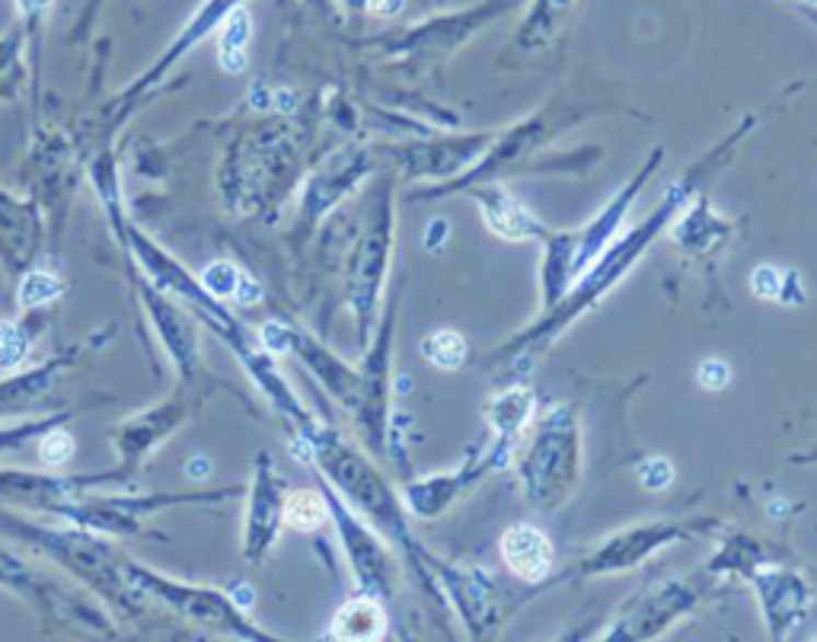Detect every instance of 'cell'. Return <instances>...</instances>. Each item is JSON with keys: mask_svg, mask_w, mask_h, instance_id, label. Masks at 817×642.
Returning a JSON list of instances; mask_svg holds the SVG:
<instances>
[{"mask_svg": "<svg viewBox=\"0 0 817 642\" xmlns=\"http://www.w3.org/2000/svg\"><path fill=\"white\" fill-rule=\"evenodd\" d=\"M463 192H470L476 198L488 230L498 233L502 240H537V243L546 240L550 230L540 225L511 192H505V186L498 180L495 183H476V186Z\"/></svg>", "mask_w": 817, "mask_h": 642, "instance_id": "obj_6", "label": "cell"}, {"mask_svg": "<svg viewBox=\"0 0 817 642\" xmlns=\"http://www.w3.org/2000/svg\"><path fill=\"white\" fill-rule=\"evenodd\" d=\"M706 575H674L658 582L655 588H645L626 610L610 623L607 637L600 642H648L665 633L674 620H680L687 610L700 605L709 588Z\"/></svg>", "mask_w": 817, "mask_h": 642, "instance_id": "obj_3", "label": "cell"}, {"mask_svg": "<svg viewBox=\"0 0 817 642\" xmlns=\"http://www.w3.org/2000/svg\"><path fill=\"white\" fill-rule=\"evenodd\" d=\"M530 413H533V393L527 387H508L485 406V422L498 442L518 445L520 432L530 422Z\"/></svg>", "mask_w": 817, "mask_h": 642, "instance_id": "obj_9", "label": "cell"}, {"mask_svg": "<svg viewBox=\"0 0 817 642\" xmlns=\"http://www.w3.org/2000/svg\"><path fill=\"white\" fill-rule=\"evenodd\" d=\"M518 454V445L511 442H498L492 438V445L483 451L470 454L457 470L450 473H435L428 480H415L406 486V505L412 515L418 518H441L450 505H457L470 490H476V483L483 480L488 470H502L511 463V457Z\"/></svg>", "mask_w": 817, "mask_h": 642, "instance_id": "obj_5", "label": "cell"}, {"mask_svg": "<svg viewBox=\"0 0 817 642\" xmlns=\"http://www.w3.org/2000/svg\"><path fill=\"white\" fill-rule=\"evenodd\" d=\"M260 295H262V288L253 282V278H240L237 282V291H233V298H237V303H243V307H250V303H256L260 301Z\"/></svg>", "mask_w": 817, "mask_h": 642, "instance_id": "obj_21", "label": "cell"}, {"mask_svg": "<svg viewBox=\"0 0 817 642\" xmlns=\"http://www.w3.org/2000/svg\"><path fill=\"white\" fill-rule=\"evenodd\" d=\"M262 340L268 342V348L281 352V348L288 345V333H285L281 326H265V330H262Z\"/></svg>", "mask_w": 817, "mask_h": 642, "instance_id": "obj_23", "label": "cell"}, {"mask_svg": "<svg viewBox=\"0 0 817 642\" xmlns=\"http://www.w3.org/2000/svg\"><path fill=\"white\" fill-rule=\"evenodd\" d=\"M285 521L291 525V528L298 530H317L323 521H326V502H323V495L313 490H298L288 495V502H285Z\"/></svg>", "mask_w": 817, "mask_h": 642, "instance_id": "obj_12", "label": "cell"}, {"mask_svg": "<svg viewBox=\"0 0 817 642\" xmlns=\"http://www.w3.org/2000/svg\"><path fill=\"white\" fill-rule=\"evenodd\" d=\"M422 358L438 371H460L470 358V345L457 330H435L422 340Z\"/></svg>", "mask_w": 817, "mask_h": 642, "instance_id": "obj_11", "label": "cell"}, {"mask_svg": "<svg viewBox=\"0 0 817 642\" xmlns=\"http://www.w3.org/2000/svg\"><path fill=\"white\" fill-rule=\"evenodd\" d=\"M188 473H208V460H202V457H195L192 463H188Z\"/></svg>", "mask_w": 817, "mask_h": 642, "instance_id": "obj_26", "label": "cell"}, {"mask_svg": "<svg viewBox=\"0 0 817 642\" xmlns=\"http://www.w3.org/2000/svg\"><path fill=\"white\" fill-rule=\"evenodd\" d=\"M753 125H757V118H753V115H744L741 125H738L728 138H722L703 160H697L677 183H670L668 192H665L661 202H658V208H655L645 221H638L630 233L617 237V240L597 256L595 263L588 265V268L572 282V288L565 291V298H562L553 310L540 313L533 326H527V330L518 333L508 345H502V352L492 355V365L502 362V365H523V368H530V365H533V362H537V358H540V355L572 326V323H578L588 310H595L597 303L603 301V298L630 275L632 268H635V263L645 256V250H648V247H652V243L683 215V208H687V205L693 202V195H700V190L718 173V167H722L732 153L738 151L744 135H747Z\"/></svg>", "mask_w": 817, "mask_h": 642, "instance_id": "obj_1", "label": "cell"}, {"mask_svg": "<svg viewBox=\"0 0 817 642\" xmlns=\"http://www.w3.org/2000/svg\"><path fill=\"white\" fill-rule=\"evenodd\" d=\"M638 483H642L645 490H668L670 483H674V467H670V460H665V457L645 460V463L638 467Z\"/></svg>", "mask_w": 817, "mask_h": 642, "instance_id": "obj_16", "label": "cell"}, {"mask_svg": "<svg viewBox=\"0 0 817 642\" xmlns=\"http://www.w3.org/2000/svg\"><path fill=\"white\" fill-rule=\"evenodd\" d=\"M58 291H61V285H58L51 275H45V272H33V275H26V282L20 285V301L30 303V307H36V303L51 301Z\"/></svg>", "mask_w": 817, "mask_h": 642, "instance_id": "obj_14", "label": "cell"}, {"mask_svg": "<svg viewBox=\"0 0 817 642\" xmlns=\"http://www.w3.org/2000/svg\"><path fill=\"white\" fill-rule=\"evenodd\" d=\"M805 7H817V0H805Z\"/></svg>", "mask_w": 817, "mask_h": 642, "instance_id": "obj_28", "label": "cell"}, {"mask_svg": "<svg viewBox=\"0 0 817 642\" xmlns=\"http://www.w3.org/2000/svg\"><path fill=\"white\" fill-rule=\"evenodd\" d=\"M530 442L518 448L520 490L543 512L562 508L582 477V425L568 403H559L530 425Z\"/></svg>", "mask_w": 817, "mask_h": 642, "instance_id": "obj_2", "label": "cell"}, {"mask_svg": "<svg viewBox=\"0 0 817 642\" xmlns=\"http://www.w3.org/2000/svg\"><path fill=\"white\" fill-rule=\"evenodd\" d=\"M728 380H732V368H728L722 358H706V362L700 365V383H703L706 390H725Z\"/></svg>", "mask_w": 817, "mask_h": 642, "instance_id": "obj_20", "label": "cell"}, {"mask_svg": "<svg viewBox=\"0 0 817 642\" xmlns=\"http://www.w3.org/2000/svg\"><path fill=\"white\" fill-rule=\"evenodd\" d=\"M71 454H74V438H71L68 432H51V435H45V442H42V460H45V463L61 467V463L71 460Z\"/></svg>", "mask_w": 817, "mask_h": 642, "instance_id": "obj_18", "label": "cell"}, {"mask_svg": "<svg viewBox=\"0 0 817 642\" xmlns=\"http://www.w3.org/2000/svg\"><path fill=\"white\" fill-rule=\"evenodd\" d=\"M792 460H795V463H817V448L805 454H792Z\"/></svg>", "mask_w": 817, "mask_h": 642, "instance_id": "obj_25", "label": "cell"}, {"mask_svg": "<svg viewBox=\"0 0 817 642\" xmlns=\"http://www.w3.org/2000/svg\"><path fill=\"white\" fill-rule=\"evenodd\" d=\"M237 282H240L237 268L227 263H215L205 272V288H208L211 295H218V298H230V295L237 291Z\"/></svg>", "mask_w": 817, "mask_h": 642, "instance_id": "obj_17", "label": "cell"}, {"mask_svg": "<svg viewBox=\"0 0 817 642\" xmlns=\"http://www.w3.org/2000/svg\"><path fill=\"white\" fill-rule=\"evenodd\" d=\"M26 340L13 323H0V368H10L23 358Z\"/></svg>", "mask_w": 817, "mask_h": 642, "instance_id": "obj_19", "label": "cell"}, {"mask_svg": "<svg viewBox=\"0 0 817 642\" xmlns=\"http://www.w3.org/2000/svg\"><path fill=\"white\" fill-rule=\"evenodd\" d=\"M387 633V610L373 598L348 601L335 614L333 642H380Z\"/></svg>", "mask_w": 817, "mask_h": 642, "instance_id": "obj_10", "label": "cell"}, {"mask_svg": "<svg viewBox=\"0 0 817 642\" xmlns=\"http://www.w3.org/2000/svg\"><path fill=\"white\" fill-rule=\"evenodd\" d=\"M782 278H785V272L773 268V265H760V268H753V275H750V288H753V295H757L760 301H780Z\"/></svg>", "mask_w": 817, "mask_h": 642, "instance_id": "obj_15", "label": "cell"}, {"mask_svg": "<svg viewBox=\"0 0 817 642\" xmlns=\"http://www.w3.org/2000/svg\"><path fill=\"white\" fill-rule=\"evenodd\" d=\"M798 13H802L808 23H815L817 26V7H805V3H802V7H798Z\"/></svg>", "mask_w": 817, "mask_h": 642, "instance_id": "obj_27", "label": "cell"}, {"mask_svg": "<svg viewBox=\"0 0 817 642\" xmlns=\"http://www.w3.org/2000/svg\"><path fill=\"white\" fill-rule=\"evenodd\" d=\"M390 233H393V215H390V198L383 202L380 211V225L373 227L368 243H365V291H361V326H368V320H373V307H377V295L383 288L387 278V263H390Z\"/></svg>", "mask_w": 817, "mask_h": 642, "instance_id": "obj_8", "label": "cell"}, {"mask_svg": "<svg viewBox=\"0 0 817 642\" xmlns=\"http://www.w3.org/2000/svg\"><path fill=\"white\" fill-rule=\"evenodd\" d=\"M406 7V0H368V13L373 16H396Z\"/></svg>", "mask_w": 817, "mask_h": 642, "instance_id": "obj_22", "label": "cell"}, {"mask_svg": "<svg viewBox=\"0 0 817 642\" xmlns=\"http://www.w3.org/2000/svg\"><path fill=\"white\" fill-rule=\"evenodd\" d=\"M246 38H250V16L243 10H237L223 23L221 36V65L233 74L243 71V65H246Z\"/></svg>", "mask_w": 817, "mask_h": 642, "instance_id": "obj_13", "label": "cell"}, {"mask_svg": "<svg viewBox=\"0 0 817 642\" xmlns=\"http://www.w3.org/2000/svg\"><path fill=\"white\" fill-rule=\"evenodd\" d=\"M502 560L523 582H543L553 572V540L533 525H511L502 534Z\"/></svg>", "mask_w": 817, "mask_h": 642, "instance_id": "obj_7", "label": "cell"}, {"mask_svg": "<svg viewBox=\"0 0 817 642\" xmlns=\"http://www.w3.org/2000/svg\"><path fill=\"white\" fill-rule=\"evenodd\" d=\"M706 528L703 518H665V521H645L630 530L613 534L610 540H603L595 553H588L578 572L582 575H613V572H626L635 569L642 560L655 557L658 550H665L670 543L693 537Z\"/></svg>", "mask_w": 817, "mask_h": 642, "instance_id": "obj_4", "label": "cell"}, {"mask_svg": "<svg viewBox=\"0 0 817 642\" xmlns=\"http://www.w3.org/2000/svg\"><path fill=\"white\" fill-rule=\"evenodd\" d=\"M233 598L240 601V607H246L250 601H253V592H250V588H237V592H233Z\"/></svg>", "mask_w": 817, "mask_h": 642, "instance_id": "obj_24", "label": "cell"}]
</instances>
